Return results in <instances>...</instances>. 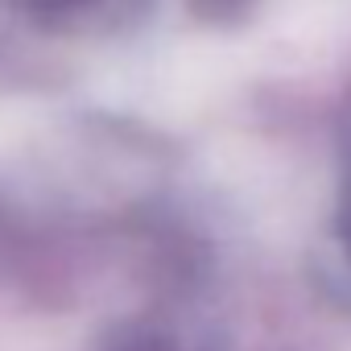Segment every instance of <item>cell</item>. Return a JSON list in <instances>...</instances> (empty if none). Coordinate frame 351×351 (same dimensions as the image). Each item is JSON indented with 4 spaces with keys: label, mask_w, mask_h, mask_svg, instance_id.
<instances>
[{
    "label": "cell",
    "mask_w": 351,
    "mask_h": 351,
    "mask_svg": "<svg viewBox=\"0 0 351 351\" xmlns=\"http://www.w3.org/2000/svg\"><path fill=\"white\" fill-rule=\"evenodd\" d=\"M128 351H165L161 343H136V347H128Z\"/></svg>",
    "instance_id": "cell-1"
}]
</instances>
